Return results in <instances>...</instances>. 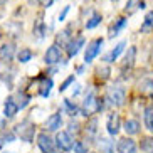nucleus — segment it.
I'll use <instances>...</instances> for the list:
<instances>
[{
	"label": "nucleus",
	"mask_w": 153,
	"mask_h": 153,
	"mask_svg": "<svg viewBox=\"0 0 153 153\" xmlns=\"http://www.w3.org/2000/svg\"><path fill=\"white\" fill-rule=\"evenodd\" d=\"M56 145L61 152H69L72 150V145H74V140L71 138L68 131H57L56 135Z\"/></svg>",
	"instance_id": "39448f33"
},
{
	"label": "nucleus",
	"mask_w": 153,
	"mask_h": 153,
	"mask_svg": "<svg viewBox=\"0 0 153 153\" xmlns=\"http://www.w3.org/2000/svg\"><path fill=\"white\" fill-rule=\"evenodd\" d=\"M106 101H108L109 106H114V108H121L126 101V91L121 86H113L109 88L108 93H106Z\"/></svg>",
	"instance_id": "f03ea898"
},
{
	"label": "nucleus",
	"mask_w": 153,
	"mask_h": 153,
	"mask_svg": "<svg viewBox=\"0 0 153 153\" xmlns=\"http://www.w3.org/2000/svg\"><path fill=\"white\" fill-rule=\"evenodd\" d=\"M86 133L89 136H96L98 135V120L96 118H91L88 125H86Z\"/></svg>",
	"instance_id": "c756f323"
},
{
	"label": "nucleus",
	"mask_w": 153,
	"mask_h": 153,
	"mask_svg": "<svg viewBox=\"0 0 153 153\" xmlns=\"http://www.w3.org/2000/svg\"><path fill=\"white\" fill-rule=\"evenodd\" d=\"M101 20H103L101 14H98V12H93V15H91V17L86 20V29H94V27H98L99 24H101Z\"/></svg>",
	"instance_id": "b1692460"
},
{
	"label": "nucleus",
	"mask_w": 153,
	"mask_h": 153,
	"mask_svg": "<svg viewBox=\"0 0 153 153\" xmlns=\"http://www.w3.org/2000/svg\"><path fill=\"white\" fill-rule=\"evenodd\" d=\"M138 91L143 96H153V79L145 77L138 82Z\"/></svg>",
	"instance_id": "4468645a"
},
{
	"label": "nucleus",
	"mask_w": 153,
	"mask_h": 153,
	"mask_svg": "<svg viewBox=\"0 0 153 153\" xmlns=\"http://www.w3.org/2000/svg\"><path fill=\"white\" fill-rule=\"evenodd\" d=\"M103 108H104L103 99H99L94 93H91V94H88L86 99L82 101V106L79 108V113H81L82 116L89 118V116H93L94 113H99Z\"/></svg>",
	"instance_id": "f257e3e1"
},
{
	"label": "nucleus",
	"mask_w": 153,
	"mask_h": 153,
	"mask_svg": "<svg viewBox=\"0 0 153 153\" xmlns=\"http://www.w3.org/2000/svg\"><path fill=\"white\" fill-rule=\"evenodd\" d=\"M59 153H61V152H59Z\"/></svg>",
	"instance_id": "c03bdc74"
},
{
	"label": "nucleus",
	"mask_w": 153,
	"mask_h": 153,
	"mask_svg": "<svg viewBox=\"0 0 153 153\" xmlns=\"http://www.w3.org/2000/svg\"><path fill=\"white\" fill-rule=\"evenodd\" d=\"M140 148H141V152H143V153H153V136L141 138Z\"/></svg>",
	"instance_id": "a878e982"
},
{
	"label": "nucleus",
	"mask_w": 153,
	"mask_h": 153,
	"mask_svg": "<svg viewBox=\"0 0 153 153\" xmlns=\"http://www.w3.org/2000/svg\"><path fill=\"white\" fill-rule=\"evenodd\" d=\"M72 82H74V76H69L68 79H66V81H64L62 84H61V88H59V91H61V93H64V91L68 89V88L72 84Z\"/></svg>",
	"instance_id": "f704fd0d"
},
{
	"label": "nucleus",
	"mask_w": 153,
	"mask_h": 153,
	"mask_svg": "<svg viewBox=\"0 0 153 153\" xmlns=\"http://www.w3.org/2000/svg\"><path fill=\"white\" fill-rule=\"evenodd\" d=\"M103 39H94V41H91L89 44H88V47H86V52H84V62L89 64L93 62L96 57H98L99 51H101V47H103Z\"/></svg>",
	"instance_id": "20e7f679"
},
{
	"label": "nucleus",
	"mask_w": 153,
	"mask_h": 153,
	"mask_svg": "<svg viewBox=\"0 0 153 153\" xmlns=\"http://www.w3.org/2000/svg\"><path fill=\"white\" fill-rule=\"evenodd\" d=\"M135 56H136V47H130L125 56V62H123V69H131L135 64Z\"/></svg>",
	"instance_id": "412c9836"
},
{
	"label": "nucleus",
	"mask_w": 153,
	"mask_h": 153,
	"mask_svg": "<svg viewBox=\"0 0 153 153\" xmlns=\"http://www.w3.org/2000/svg\"><path fill=\"white\" fill-rule=\"evenodd\" d=\"M47 131H57L61 126H62V116H61V113H54V114H51L47 118Z\"/></svg>",
	"instance_id": "f8f14e48"
},
{
	"label": "nucleus",
	"mask_w": 153,
	"mask_h": 153,
	"mask_svg": "<svg viewBox=\"0 0 153 153\" xmlns=\"http://www.w3.org/2000/svg\"><path fill=\"white\" fill-rule=\"evenodd\" d=\"M62 108H64V111L68 113L69 116H76L77 113H79V108H77L76 104H72L71 99H64L62 101Z\"/></svg>",
	"instance_id": "393cba45"
},
{
	"label": "nucleus",
	"mask_w": 153,
	"mask_h": 153,
	"mask_svg": "<svg viewBox=\"0 0 153 153\" xmlns=\"http://www.w3.org/2000/svg\"><path fill=\"white\" fill-rule=\"evenodd\" d=\"M12 99L15 101V104H17L19 109H24L25 106L29 104V101H30V98H29L24 91H19V93H15V96H12Z\"/></svg>",
	"instance_id": "aec40b11"
},
{
	"label": "nucleus",
	"mask_w": 153,
	"mask_h": 153,
	"mask_svg": "<svg viewBox=\"0 0 153 153\" xmlns=\"http://www.w3.org/2000/svg\"><path fill=\"white\" fill-rule=\"evenodd\" d=\"M82 72H84V66H79L77 68V74H82Z\"/></svg>",
	"instance_id": "58836bf2"
},
{
	"label": "nucleus",
	"mask_w": 153,
	"mask_h": 153,
	"mask_svg": "<svg viewBox=\"0 0 153 153\" xmlns=\"http://www.w3.org/2000/svg\"><path fill=\"white\" fill-rule=\"evenodd\" d=\"M52 86H54V82H52V79H47L45 77L44 81H42V84H41V88H39V94L42 96V98H47V96L51 94V89H52Z\"/></svg>",
	"instance_id": "5701e85b"
},
{
	"label": "nucleus",
	"mask_w": 153,
	"mask_h": 153,
	"mask_svg": "<svg viewBox=\"0 0 153 153\" xmlns=\"http://www.w3.org/2000/svg\"><path fill=\"white\" fill-rule=\"evenodd\" d=\"M15 56V45L12 44V42H7V44H4L2 47H0V59L2 61H12Z\"/></svg>",
	"instance_id": "ddd939ff"
},
{
	"label": "nucleus",
	"mask_w": 153,
	"mask_h": 153,
	"mask_svg": "<svg viewBox=\"0 0 153 153\" xmlns=\"http://www.w3.org/2000/svg\"><path fill=\"white\" fill-rule=\"evenodd\" d=\"M126 24H128V20H126L125 17H120L114 20V24H113L111 27H109V39H113V37H116L120 32L123 30V29L126 27Z\"/></svg>",
	"instance_id": "2eb2a0df"
},
{
	"label": "nucleus",
	"mask_w": 153,
	"mask_h": 153,
	"mask_svg": "<svg viewBox=\"0 0 153 153\" xmlns=\"http://www.w3.org/2000/svg\"><path fill=\"white\" fill-rule=\"evenodd\" d=\"M96 76H98L101 81L109 79V76H111V68L106 66V64H99L98 68H96Z\"/></svg>",
	"instance_id": "4be33fe9"
},
{
	"label": "nucleus",
	"mask_w": 153,
	"mask_h": 153,
	"mask_svg": "<svg viewBox=\"0 0 153 153\" xmlns=\"http://www.w3.org/2000/svg\"><path fill=\"white\" fill-rule=\"evenodd\" d=\"M29 4H37V0H27Z\"/></svg>",
	"instance_id": "ea45409f"
},
{
	"label": "nucleus",
	"mask_w": 153,
	"mask_h": 153,
	"mask_svg": "<svg viewBox=\"0 0 153 153\" xmlns=\"http://www.w3.org/2000/svg\"><path fill=\"white\" fill-rule=\"evenodd\" d=\"M145 126L150 131L153 130V104H150L148 108L145 109Z\"/></svg>",
	"instance_id": "c85d7f7f"
},
{
	"label": "nucleus",
	"mask_w": 153,
	"mask_h": 153,
	"mask_svg": "<svg viewBox=\"0 0 153 153\" xmlns=\"http://www.w3.org/2000/svg\"><path fill=\"white\" fill-rule=\"evenodd\" d=\"M98 148L101 153H114V143L109 138H101L98 140Z\"/></svg>",
	"instance_id": "f3484780"
},
{
	"label": "nucleus",
	"mask_w": 153,
	"mask_h": 153,
	"mask_svg": "<svg viewBox=\"0 0 153 153\" xmlns=\"http://www.w3.org/2000/svg\"><path fill=\"white\" fill-rule=\"evenodd\" d=\"M153 29V10L148 12L145 15V20H143V25H141V30L146 32V30H152Z\"/></svg>",
	"instance_id": "2f4dec72"
},
{
	"label": "nucleus",
	"mask_w": 153,
	"mask_h": 153,
	"mask_svg": "<svg viewBox=\"0 0 153 153\" xmlns=\"http://www.w3.org/2000/svg\"><path fill=\"white\" fill-rule=\"evenodd\" d=\"M0 37H2V34H0Z\"/></svg>",
	"instance_id": "79ce46f5"
},
{
	"label": "nucleus",
	"mask_w": 153,
	"mask_h": 153,
	"mask_svg": "<svg viewBox=\"0 0 153 153\" xmlns=\"http://www.w3.org/2000/svg\"><path fill=\"white\" fill-rule=\"evenodd\" d=\"M17 111H19V108H17V104H15V101L12 98H9L7 101H5V104H4L5 118H14L15 114H17Z\"/></svg>",
	"instance_id": "a211bd4d"
},
{
	"label": "nucleus",
	"mask_w": 153,
	"mask_h": 153,
	"mask_svg": "<svg viewBox=\"0 0 153 153\" xmlns=\"http://www.w3.org/2000/svg\"><path fill=\"white\" fill-rule=\"evenodd\" d=\"M69 130L74 131V133H77V131H79V125H77L76 121H71L69 123Z\"/></svg>",
	"instance_id": "4c0bfd02"
},
{
	"label": "nucleus",
	"mask_w": 153,
	"mask_h": 153,
	"mask_svg": "<svg viewBox=\"0 0 153 153\" xmlns=\"http://www.w3.org/2000/svg\"><path fill=\"white\" fill-rule=\"evenodd\" d=\"M140 123L136 121V120H126L125 121V131H126V135L128 136H135L140 133Z\"/></svg>",
	"instance_id": "6ab92c4d"
},
{
	"label": "nucleus",
	"mask_w": 153,
	"mask_h": 153,
	"mask_svg": "<svg viewBox=\"0 0 153 153\" xmlns=\"http://www.w3.org/2000/svg\"><path fill=\"white\" fill-rule=\"evenodd\" d=\"M34 135H36V126H34V123L29 121V120L20 121L15 126V136H19L25 143H32L34 141Z\"/></svg>",
	"instance_id": "7ed1b4c3"
},
{
	"label": "nucleus",
	"mask_w": 153,
	"mask_h": 153,
	"mask_svg": "<svg viewBox=\"0 0 153 153\" xmlns=\"http://www.w3.org/2000/svg\"><path fill=\"white\" fill-rule=\"evenodd\" d=\"M68 12H69V5H66V7H64V10L61 12V14H59V22H64V19H66Z\"/></svg>",
	"instance_id": "e433bc0d"
},
{
	"label": "nucleus",
	"mask_w": 153,
	"mask_h": 153,
	"mask_svg": "<svg viewBox=\"0 0 153 153\" xmlns=\"http://www.w3.org/2000/svg\"><path fill=\"white\" fill-rule=\"evenodd\" d=\"M72 150H74V153H88V145L84 141H74Z\"/></svg>",
	"instance_id": "72a5a7b5"
},
{
	"label": "nucleus",
	"mask_w": 153,
	"mask_h": 153,
	"mask_svg": "<svg viewBox=\"0 0 153 153\" xmlns=\"http://www.w3.org/2000/svg\"><path fill=\"white\" fill-rule=\"evenodd\" d=\"M61 57H62V54H61V49L57 45H51L44 54V61L47 66H54V64L61 62Z\"/></svg>",
	"instance_id": "6e6552de"
},
{
	"label": "nucleus",
	"mask_w": 153,
	"mask_h": 153,
	"mask_svg": "<svg viewBox=\"0 0 153 153\" xmlns=\"http://www.w3.org/2000/svg\"><path fill=\"white\" fill-rule=\"evenodd\" d=\"M32 57H34V52H32L30 49H20V51H19V54H17L19 62H22V64L32 61Z\"/></svg>",
	"instance_id": "cd10ccee"
},
{
	"label": "nucleus",
	"mask_w": 153,
	"mask_h": 153,
	"mask_svg": "<svg viewBox=\"0 0 153 153\" xmlns=\"http://www.w3.org/2000/svg\"><path fill=\"white\" fill-rule=\"evenodd\" d=\"M34 36H37L39 39H42V37L45 36V25H44V22H42V19L37 20L36 27H34Z\"/></svg>",
	"instance_id": "473e14b6"
},
{
	"label": "nucleus",
	"mask_w": 153,
	"mask_h": 153,
	"mask_svg": "<svg viewBox=\"0 0 153 153\" xmlns=\"http://www.w3.org/2000/svg\"><path fill=\"white\" fill-rule=\"evenodd\" d=\"M114 2H116V0H114Z\"/></svg>",
	"instance_id": "37998d69"
},
{
	"label": "nucleus",
	"mask_w": 153,
	"mask_h": 153,
	"mask_svg": "<svg viewBox=\"0 0 153 153\" xmlns=\"http://www.w3.org/2000/svg\"><path fill=\"white\" fill-rule=\"evenodd\" d=\"M72 37H71V27L68 29H64V30L59 32V36H57V44L61 45H68V42L71 41Z\"/></svg>",
	"instance_id": "bb28decb"
},
{
	"label": "nucleus",
	"mask_w": 153,
	"mask_h": 153,
	"mask_svg": "<svg viewBox=\"0 0 153 153\" xmlns=\"http://www.w3.org/2000/svg\"><path fill=\"white\" fill-rule=\"evenodd\" d=\"M5 2H7V0H0V4H5Z\"/></svg>",
	"instance_id": "a19ab883"
},
{
	"label": "nucleus",
	"mask_w": 153,
	"mask_h": 153,
	"mask_svg": "<svg viewBox=\"0 0 153 153\" xmlns=\"http://www.w3.org/2000/svg\"><path fill=\"white\" fill-rule=\"evenodd\" d=\"M106 128H108V133L111 136H116L121 130V118L118 113H111L108 116V121H106Z\"/></svg>",
	"instance_id": "0eeeda50"
},
{
	"label": "nucleus",
	"mask_w": 153,
	"mask_h": 153,
	"mask_svg": "<svg viewBox=\"0 0 153 153\" xmlns=\"http://www.w3.org/2000/svg\"><path fill=\"white\" fill-rule=\"evenodd\" d=\"M15 141V135L12 131H2L0 133V146H4L5 143H12Z\"/></svg>",
	"instance_id": "7c9ffc66"
},
{
	"label": "nucleus",
	"mask_w": 153,
	"mask_h": 153,
	"mask_svg": "<svg viewBox=\"0 0 153 153\" xmlns=\"http://www.w3.org/2000/svg\"><path fill=\"white\" fill-rule=\"evenodd\" d=\"M37 145L42 153H54V140L51 138L47 133H39L37 135Z\"/></svg>",
	"instance_id": "423d86ee"
},
{
	"label": "nucleus",
	"mask_w": 153,
	"mask_h": 153,
	"mask_svg": "<svg viewBox=\"0 0 153 153\" xmlns=\"http://www.w3.org/2000/svg\"><path fill=\"white\" fill-rule=\"evenodd\" d=\"M125 47H126V41H121L120 44H116L114 45V49L109 51L108 54L104 56V61H106V62H114V61L125 52Z\"/></svg>",
	"instance_id": "9b49d317"
},
{
	"label": "nucleus",
	"mask_w": 153,
	"mask_h": 153,
	"mask_svg": "<svg viewBox=\"0 0 153 153\" xmlns=\"http://www.w3.org/2000/svg\"><path fill=\"white\" fill-rule=\"evenodd\" d=\"M116 150H118V153H136L138 152V146H136L135 140H131L126 136V138H121L118 141Z\"/></svg>",
	"instance_id": "1a4fd4ad"
},
{
	"label": "nucleus",
	"mask_w": 153,
	"mask_h": 153,
	"mask_svg": "<svg viewBox=\"0 0 153 153\" xmlns=\"http://www.w3.org/2000/svg\"><path fill=\"white\" fill-rule=\"evenodd\" d=\"M152 131H153V130H152Z\"/></svg>",
	"instance_id": "a18cd8bd"
},
{
	"label": "nucleus",
	"mask_w": 153,
	"mask_h": 153,
	"mask_svg": "<svg viewBox=\"0 0 153 153\" xmlns=\"http://www.w3.org/2000/svg\"><path fill=\"white\" fill-rule=\"evenodd\" d=\"M140 9H145V0H128L125 5V12L128 15L135 14L136 10H140Z\"/></svg>",
	"instance_id": "dca6fc26"
},
{
	"label": "nucleus",
	"mask_w": 153,
	"mask_h": 153,
	"mask_svg": "<svg viewBox=\"0 0 153 153\" xmlns=\"http://www.w3.org/2000/svg\"><path fill=\"white\" fill-rule=\"evenodd\" d=\"M37 4L41 5V7H44V9H47V7H51V5L54 4V0H37Z\"/></svg>",
	"instance_id": "c9c22d12"
},
{
	"label": "nucleus",
	"mask_w": 153,
	"mask_h": 153,
	"mask_svg": "<svg viewBox=\"0 0 153 153\" xmlns=\"http://www.w3.org/2000/svg\"><path fill=\"white\" fill-rule=\"evenodd\" d=\"M84 45V39L82 37H76V39H71L66 45V49H68V57H76L79 54V51L81 47Z\"/></svg>",
	"instance_id": "9d476101"
}]
</instances>
